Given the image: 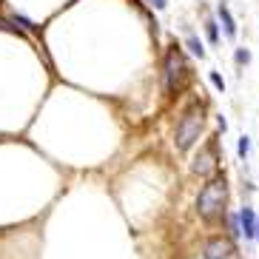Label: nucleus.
<instances>
[{"mask_svg": "<svg viewBox=\"0 0 259 259\" xmlns=\"http://www.w3.org/2000/svg\"><path fill=\"white\" fill-rule=\"evenodd\" d=\"M225 202H228V183L225 177H213L197 197V211L202 220H217L220 213H225Z\"/></svg>", "mask_w": 259, "mask_h": 259, "instance_id": "nucleus-1", "label": "nucleus"}, {"mask_svg": "<svg viewBox=\"0 0 259 259\" xmlns=\"http://www.w3.org/2000/svg\"><path fill=\"white\" fill-rule=\"evenodd\" d=\"M199 131H202V106H188L183 111V117H180V122H177V148L180 151H188L191 145L199 140Z\"/></svg>", "mask_w": 259, "mask_h": 259, "instance_id": "nucleus-2", "label": "nucleus"}, {"mask_svg": "<svg viewBox=\"0 0 259 259\" xmlns=\"http://www.w3.org/2000/svg\"><path fill=\"white\" fill-rule=\"evenodd\" d=\"M188 77H191V71H188V63H185L183 52H180V49H171V52L165 54V89L171 94L180 92V89L188 83Z\"/></svg>", "mask_w": 259, "mask_h": 259, "instance_id": "nucleus-3", "label": "nucleus"}, {"mask_svg": "<svg viewBox=\"0 0 259 259\" xmlns=\"http://www.w3.org/2000/svg\"><path fill=\"white\" fill-rule=\"evenodd\" d=\"M234 253V242L225 236H213L205 245V259H228Z\"/></svg>", "mask_w": 259, "mask_h": 259, "instance_id": "nucleus-4", "label": "nucleus"}, {"mask_svg": "<svg viewBox=\"0 0 259 259\" xmlns=\"http://www.w3.org/2000/svg\"><path fill=\"white\" fill-rule=\"evenodd\" d=\"M213 145H208V148H202V151L197 154V160H194V165H191V171L194 174H199V177H208L213 171Z\"/></svg>", "mask_w": 259, "mask_h": 259, "instance_id": "nucleus-5", "label": "nucleus"}, {"mask_svg": "<svg viewBox=\"0 0 259 259\" xmlns=\"http://www.w3.org/2000/svg\"><path fill=\"white\" fill-rule=\"evenodd\" d=\"M239 228H242V234L248 236V239H253V236L259 234V217L253 213V208L245 205L242 211H239Z\"/></svg>", "mask_w": 259, "mask_h": 259, "instance_id": "nucleus-6", "label": "nucleus"}, {"mask_svg": "<svg viewBox=\"0 0 259 259\" xmlns=\"http://www.w3.org/2000/svg\"><path fill=\"white\" fill-rule=\"evenodd\" d=\"M217 15H220V20H222L225 34H228V37H236V23H234V17H231V12H228V6H225V3H220V6H217Z\"/></svg>", "mask_w": 259, "mask_h": 259, "instance_id": "nucleus-7", "label": "nucleus"}, {"mask_svg": "<svg viewBox=\"0 0 259 259\" xmlns=\"http://www.w3.org/2000/svg\"><path fill=\"white\" fill-rule=\"evenodd\" d=\"M205 34H208V40H211V43H217V40H220V29H217V23H213V20H208V23H205Z\"/></svg>", "mask_w": 259, "mask_h": 259, "instance_id": "nucleus-8", "label": "nucleus"}, {"mask_svg": "<svg viewBox=\"0 0 259 259\" xmlns=\"http://www.w3.org/2000/svg\"><path fill=\"white\" fill-rule=\"evenodd\" d=\"M188 49L197 54V57H205V49H202V43H199L197 37H188Z\"/></svg>", "mask_w": 259, "mask_h": 259, "instance_id": "nucleus-9", "label": "nucleus"}, {"mask_svg": "<svg viewBox=\"0 0 259 259\" xmlns=\"http://www.w3.org/2000/svg\"><path fill=\"white\" fill-rule=\"evenodd\" d=\"M248 60H251V52H248V49H236V63L242 66V63H248Z\"/></svg>", "mask_w": 259, "mask_h": 259, "instance_id": "nucleus-10", "label": "nucleus"}, {"mask_svg": "<svg viewBox=\"0 0 259 259\" xmlns=\"http://www.w3.org/2000/svg\"><path fill=\"white\" fill-rule=\"evenodd\" d=\"M248 151H251V137H242L239 140V157H245Z\"/></svg>", "mask_w": 259, "mask_h": 259, "instance_id": "nucleus-11", "label": "nucleus"}, {"mask_svg": "<svg viewBox=\"0 0 259 259\" xmlns=\"http://www.w3.org/2000/svg\"><path fill=\"white\" fill-rule=\"evenodd\" d=\"M211 83L217 85V89H220V92H225V80H222V77L217 74V71H211Z\"/></svg>", "mask_w": 259, "mask_h": 259, "instance_id": "nucleus-12", "label": "nucleus"}, {"mask_svg": "<svg viewBox=\"0 0 259 259\" xmlns=\"http://www.w3.org/2000/svg\"><path fill=\"white\" fill-rule=\"evenodd\" d=\"M148 3H151V6H154V9H160V12H162V9H165V6H168L165 0H148Z\"/></svg>", "mask_w": 259, "mask_h": 259, "instance_id": "nucleus-13", "label": "nucleus"}, {"mask_svg": "<svg viewBox=\"0 0 259 259\" xmlns=\"http://www.w3.org/2000/svg\"><path fill=\"white\" fill-rule=\"evenodd\" d=\"M256 236H259V234H256Z\"/></svg>", "mask_w": 259, "mask_h": 259, "instance_id": "nucleus-14", "label": "nucleus"}]
</instances>
